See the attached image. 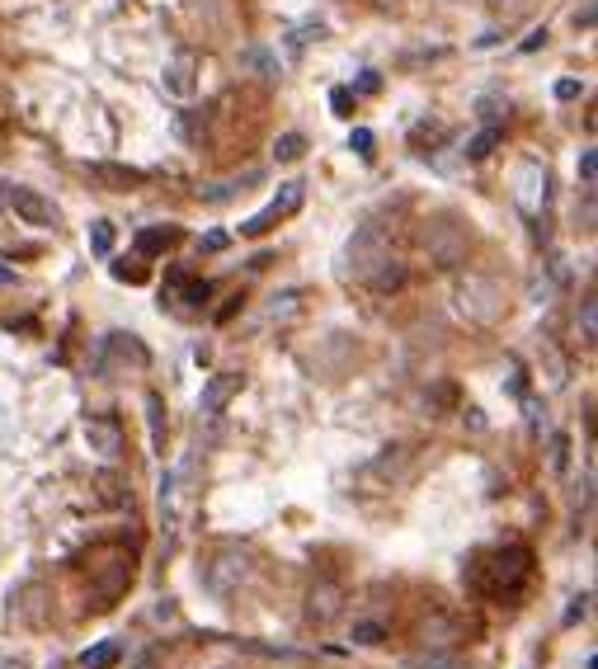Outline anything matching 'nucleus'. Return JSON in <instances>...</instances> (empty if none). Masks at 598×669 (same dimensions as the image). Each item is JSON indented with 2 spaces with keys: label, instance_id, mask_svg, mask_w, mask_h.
I'll list each match as a JSON object with an SVG mask.
<instances>
[{
  "label": "nucleus",
  "instance_id": "29",
  "mask_svg": "<svg viewBox=\"0 0 598 669\" xmlns=\"http://www.w3.org/2000/svg\"><path fill=\"white\" fill-rule=\"evenodd\" d=\"M348 152H354V156H363V161H373V152H377V137H373L368 128H354V132H348Z\"/></svg>",
  "mask_w": 598,
  "mask_h": 669
},
{
  "label": "nucleus",
  "instance_id": "8",
  "mask_svg": "<svg viewBox=\"0 0 598 669\" xmlns=\"http://www.w3.org/2000/svg\"><path fill=\"white\" fill-rule=\"evenodd\" d=\"M86 448L99 458H119L123 453V429L109 420V415H94V420H86Z\"/></svg>",
  "mask_w": 598,
  "mask_h": 669
},
{
  "label": "nucleus",
  "instance_id": "24",
  "mask_svg": "<svg viewBox=\"0 0 598 669\" xmlns=\"http://www.w3.org/2000/svg\"><path fill=\"white\" fill-rule=\"evenodd\" d=\"M302 198H307V179H288L283 189H278V198H274L278 217H292L297 208H302Z\"/></svg>",
  "mask_w": 598,
  "mask_h": 669
},
{
  "label": "nucleus",
  "instance_id": "37",
  "mask_svg": "<svg viewBox=\"0 0 598 669\" xmlns=\"http://www.w3.org/2000/svg\"><path fill=\"white\" fill-rule=\"evenodd\" d=\"M589 613V594H575V604L566 608V627H575L579 623V617H585Z\"/></svg>",
  "mask_w": 598,
  "mask_h": 669
},
{
  "label": "nucleus",
  "instance_id": "42",
  "mask_svg": "<svg viewBox=\"0 0 598 669\" xmlns=\"http://www.w3.org/2000/svg\"><path fill=\"white\" fill-rule=\"evenodd\" d=\"M467 425H471V429H476V434H480V429H486V415H480V410H476V406H467Z\"/></svg>",
  "mask_w": 598,
  "mask_h": 669
},
{
  "label": "nucleus",
  "instance_id": "32",
  "mask_svg": "<svg viewBox=\"0 0 598 669\" xmlns=\"http://www.w3.org/2000/svg\"><path fill=\"white\" fill-rule=\"evenodd\" d=\"M594 179H598V152H594V146H585V152H579V184L594 189Z\"/></svg>",
  "mask_w": 598,
  "mask_h": 669
},
{
  "label": "nucleus",
  "instance_id": "19",
  "mask_svg": "<svg viewBox=\"0 0 598 669\" xmlns=\"http://www.w3.org/2000/svg\"><path fill=\"white\" fill-rule=\"evenodd\" d=\"M109 349H113V354H119L123 363L132 359V368H146V363H152L146 344H142V340H132V334H109Z\"/></svg>",
  "mask_w": 598,
  "mask_h": 669
},
{
  "label": "nucleus",
  "instance_id": "22",
  "mask_svg": "<svg viewBox=\"0 0 598 669\" xmlns=\"http://www.w3.org/2000/svg\"><path fill=\"white\" fill-rule=\"evenodd\" d=\"M278 222H283V217H278V208L269 203V208H259L255 217H245V222H241V236H250V241H255V236H269Z\"/></svg>",
  "mask_w": 598,
  "mask_h": 669
},
{
  "label": "nucleus",
  "instance_id": "3",
  "mask_svg": "<svg viewBox=\"0 0 598 669\" xmlns=\"http://www.w3.org/2000/svg\"><path fill=\"white\" fill-rule=\"evenodd\" d=\"M387 255H391L387 227H381V222H363V227L354 231V236H348V245H344V264H340V274H344V278L368 283V274H373Z\"/></svg>",
  "mask_w": 598,
  "mask_h": 669
},
{
  "label": "nucleus",
  "instance_id": "15",
  "mask_svg": "<svg viewBox=\"0 0 598 669\" xmlns=\"http://www.w3.org/2000/svg\"><path fill=\"white\" fill-rule=\"evenodd\" d=\"M175 241H179L175 227H146L142 236H137V255H165Z\"/></svg>",
  "mask_w": 598,
  "mask_h": 669
},
{
  "label": "nucleus",
  "instance_id": "2",
  "mask_svg": "<svg viewBox=\"0 0 598 669\" xmlns=\"http://www.w3.org/2000/svg\"><path fill=\"white\" fill-rule=\"evenodd\" d=\"M453 307L467 316L471 326H495L504 316V297L500 288H495V278L486 274H462L453 283Z\"/></svg>",
  "mask_w": 598,
  "mask_h": 669
},
{
  "label": "nucleus",
  "instance_id": "27",
  "mask_svg": "<svg viewBox=\"0 0 598 669\" xmlns=\"http://www.w3.org/2000/svg\"><path fill=\"white\" fill-rule=\"evenodd\" d=\"M297 307H302V293H278L269 307H264V321H288V316H297Z\"/></svg>",
  "mask_w": 598,
  "mask_h": 669
},
{
  "label": "nucleus",
  "instance_id": "18",
  "mask_svg": "<svg viewBox=\"0 0 598 669\" xmlns=\"http://www.w3.org/2000/svg\"><path fill=\"white\" fill-rule=\"evenodd\" d=\"M113 245H119V227L109 222V217H99V222H90V250L99 260H109L113 255Z\"/></svg>",
  "mask_w": 598,
  "mask_h": 669
},
{
  "label": "nucleus",
  "instance_id": "10",
  "mask_svg": "<svg viewBox=\"0 0 598 669\" xmlns=\"http://www.w3.org/2000/svg\"><path fill=\"white\" fill-rule=\"evenodd\" d=\"M250 575V557H241V551H222L217 561H212V584L226 594V590H236V584Z\"/></svg>",
  "mask_w": 598,
  "mask_h": 669
},
{
  "label": "nucleus",
  "instance_id": "35",
  "mask_svg": "<svg viewBox=\"0 0 598 669\" xmlns=\"http://www.w3.org/2000/svg\"><path fill=\"white\" fill-rule=\"evenodd\" d=\"M226 231H208V236H198V250H203V255H217V250H226Z\"/></svg>",
  "mask_w": 598,
  "mask_h": 669
},
{
  "label": "nucleus",
  "instance_id": "28",
  "mask_svg": "<svg viewBox=\"0 0 598 669\" xmlns=\"http://www.w3.org/2000/svg\"><path fill=\"white\" fill-rule=\"evenodd\" d=\"M546 448H552V472H566L570 467V434H552Z\"/></svg>",
  "mask_w": 598,
  "mask_h": 669
},
{
  "label": "nucleus",
  "instance_id": "6",
  "mask_svg": "<svg viewBox=\"0 0 598 669\" xmlns=\"http://www.w3.org/2000/svg\"><path fill=\"white\" fill-rule=\"evenodd\" d=\"M424 250H429V260L438 264V269H457L462 260H467V236H462L457 227H438L434 236H424Z\"/></svg>",
  "mask_w": 598,
  "mask_h": 669
},
{
  "label": "nucleus",
  "instance_id": "4",
  "mask_svg": "<svg viewBox=\"0 0 598 669\" xmlns=\"http://www.w3.org/2000/svg\"><path fill=\"white\" fill-rule=\"evenodd\" d=\"M509 194H513V203H519L528 217H542V208H546V165L542 161H519L513 165Z\"/></svg>",
  "mask_w": 598,
  "mask_h": 669
},
{
  "label": "nucleus",
  "instance_id": "14",
  "mask_svg": "<svg viewBox=\"0 0 598 669\" xmlns=\"http://www.w3.org/2000/svg\"><path fill=\"white\" fill-rule=\"evenodd\" d=\"M90 175H94V179H104L109 189H137V184L146 179L142 170H132V165H109V161L90 165Z\"/></svg>",
  "mask_w": 598,
  "mask_h": 669
},
{
  "label": "nucleus",
  "instance_id": "11",
  "mask_svg": "<svg viewBox=\"0 0 598 669\" xmlns=\"http://www.w3.org/2000/svg\"><path fill=\"white\" fill-rule=\"evenodd\" d=\"M160 86H165V95L189 99V95H193V86H198V76H193V57H175V62L160 71Z\"/></svg>",
  "mask_w": 598,
  "mask_h": 669
},
{
  "label": "nucleus",
  "instance_id": "1",
  "mask_svg": "<svg viewBox=\"0 0 598 669\" xmlns=\"http://www.w3.org/2000/svg\"><path fill=\"white\" fill-rule=\"evenodd\" d=\"M528 575H533V551L528 547H500L490 561L486 557L471 561V580L480 590H490L495 599H513L528 584Z\"/></svg>",
  "mask_w": 598,
  "mask_h": 669
},
{
  "label": "nucleus",
  "instance_id": "33",
  "mask_svg": "<svg viewBox=\"0 0 598 669\" xmlns=\"http://www.w3.org/2000/svg\"><path fill=\"white\" fill-rule=\"evenodd\" d=\"M381 637H387V627L381 623H358L354 627V646H377Z\"/></svg>",
  "mask_w": 598,
  "mask_h": 669
},
{
  "label": "nucleus",
  "instance_id": "23",
  "mask_svg": "<svg viewBox=\"0 0 598 669\" xmlns=\"http://www.w3.org/2000/svg\"><path fill=\"white\" fill-rule=\"evenodd\" d=\"M307 156V137L302 132H283V137L274 142V161L278 165H292V161H302Z\"/></svg>",
  "mask_w": 598,
  "mask_h": 669
},
{
  "label": "nucleus",
  "instance_id": "30",
  "mask_svg": "<svg viewBox=\"0 0 598 669\" xmlns=\"http://www.w3.org/2000/svg\"><path fill=\"white\" fill-rule=\"evenodd\" d=\"M570 373H566V359L556 354V349H546V387H566Z\"/></svg>",
  "mask_w": 598,
  "mask_h": 669
},
{
  "label": "nucleus",
  "instance_id": "21",
  "mask_svg": "<svg viewBox=\"0 0 598 669\" xmlns=\"http://www.w3.org/2000/svg\"><path fill=\"white\" fill-rule=\"evenodd\" d=\"M500 137H504L500 128H480L476 137H471L467 146H462V156H467V161H486V156L495 152V146H500Z\"/></svg>",
  "mask_w": 598,
  "mask_h": 669
},
{
  "label": "nucleus",
  "instance_id": "41",
  "mask_svg": "<svg viewBox=\"0 0 598 669\" xmlns=\"http://www.w3.org/2000/svg\"><path fill=\"white\" fill-rule=\"evenodd\" d=\"M575 29H594V0H585V5L575 10Z\"/></svg>",
  "mask_w": 598,
  "mask_h": 669
},
{
  "label": "nucleus",
  "instance_id": "17",
  "mask_svg": "<svg viewBox=\"0 0 598 669\" xmlns=\"http://www.w3.org/2000/svg\"><path fill=\"white\" fill-rule=\"evenodd\" d=\"M146 429H152V448L165 453V401H160V392H146Z\"/></svg>",
  "mask_w": 598,
  "mask_h": 669
},
{
  "label": "nucleus",
  "instance_id": "16",
  "mask_svg": "<svg viewBox=\"0 0 598 669\" xmlns=\"http://www.w3.org/2000/svg\"><path fill=\"white\" fill-rule=\"evenodd\" d=\"M255 179H259V170H250L245 179H222V184H212V189L203 184V189H198V198H203V203H226V198H236L241 189H250Z\"/></svg>",
  "mask_w": 598,
  "mask_h": 669
},
{
  "label": "nucleus",
  "instance_id": "25",
  "mask_svg": "<svg viewBox=\"0 0 598 669\" xmlns=\"http://www.w3.org/2000/svg\"><path fill=\"white\" fill-rule=\"evenodd\" d=\"M119 656H123V650L113 646V641H99V646H90L86 656H80V669H113V665H119Z\"/></svg>",
  "mask_w": 598,
  "mask_h": 669
},
{
  "label": "nucleus",
  "instance_id": "31",
  "mask_svg": "<svg viewBox=\"0 0 598 669\" xmlns=\"http://www.w3.org/2000/svg\"><path fill=\"white\" fill-rule=\"evenodd\" d=\"M354 104H358V99H354V90H348V86H335V90H330V113L348 119V113H354Z\"/></svg>",
  "mask_w": 598,
  "mask_h": 669
},
{
  "label": "nucleus",
  "instance_id": "39",
  "mask_svg": "<svg viewBox=\"0 0 598 669\" xmlns=\"http://www.w3.org/2000/svg\"><path fill=\"white\" fill-rule=\"evenodd\" d=\"M377 90H381V76H377V71H368V76H363L358 86H354V99H358V95H377Z\"/></svg>",
  "mask_w": 598,
  "mask_h": 669
},
{
  "label": "nucleus",
  "instance_id": "9",
  "mask_svg": "<svg viewBox=\"0 0 598 669\" xmlns=\"http://www.w3.org/2000/svg\"><path fill=\"white\" fill-rule=\"evenodd\" d=\"M241 387H245V373H217V377H212L208 387H203V401H198V410H203V415H222L226 401L236 396Z\"/></svg>",
  "mask_w": 598,
  "mask_h": 669
},
{
  "label": "nucleus",
  "instance_id": "36",
  "mask_svg": "<svg viewBox=\"0 0 598 669\" xmlns=\"http://www.w3.org/2000/svg\"><path fill=\"white\" fill-rule=\"evenodd\" d=\"M113 278H127V283H142V264H123V260H113Z\"/></svg>",
  "mask_w": 598,
  "mask_h": 669
},
{
  "label": "nucleus",
  "instance_id": "34",
  "mask_svg": "<svg viewBox=\"0 0 598 669\" xmlns=\"http://www.w3.org/2000/svg\"><path fill=\"white\" fill-rule=\"evenodd\" d=\"M552 95L561 99V104H575V99L585 95V86H579V80H570V76H566V80H556V90H552Z\"/></svg>",
  "mask_w": 598,
  "mask_h": 669
},
{
  "label": "nucleus",
  "instance_id": "20",
  "mask_svg": "<svg viewBox=\"0 0 598 669\" xmlns=\"http://www.w3.org/2000/svg\"><path fill=\"white\" fill-rule=\"evenodd\" d=\"M575 330H579V344L594 349V340H598V302H594V293H585V302H579V321H575Z\"/></svg>",
  "mask_w": 598,
  "mask_h": 669
},
{
  "label": "nucleus",
  "instance_id": "26",
  "mask_svg": "<svg viewBox=\"0 0 598 669\" xmlns=\"http://www.w3.org/2000/svg\"><path fill=\"white\" fill-rule=\"evenodd\" d=\"M405 462H410V448H396V453H381V458H377L363 476H368V481H373V476H396Z\"/></svg>",
  "mask_w": 598,
  "mask_h": 669
},
{
  "label": "nucleus",
  "instance_id": "38",
  "mask_svg": "<svg viewBox=\"0 0 598 669\" xmlns=\"http://www.w3.org/2000/svg\"><path fill=\"white\" fill-rule=\"evenodd\" d=\"M537 47H546V29H528V38L519 43V53H537Z\"/></svg>",
  "mask_w": 598,
  "mask_h": 669
},
{
  "label": "nucleus",
  "instance_id": "40",
  "mask_svg": "<svg viewBox=\"0 0 598 669\" xmlns=\"http://www.w3.org/2000/svg\"><path fill=\"white\" fill-rule=\"evenodd\" d=\"M414 669H457L453 656H429V660H414Z\"/></svg>",
  "mask_w": 598,
  "mask_h": 669
},
{
  "label": "nucleus",
  "instance_id": "5",
  "mask_svg": "<svg viewBox=\"0 0 598 669\" xmlns=\"http://www.w3.org/2000/svg\"><path fill=\"white\" fill-rule=\"evenodd\" d=\"M5 203H10V212L20 217V222H29V227H61V208H57L47 194H38V189H10Z\"/></svg>",
  "mask_w": 598,
  "mask_h": 669
},
{
  "label": "nucleus",
  "instance_id": "12",
  "mask_svg": "<svg viewBox=\"0 0 598 669\" xmlns=\"http://www.w3.org/2000/svg\"><path fill=\"white\" fill-rule=\"evenodd\" d=\"M241 66H245V71H250L255 80H264V86H274V80L283 76V71H278V57L269 53V47H245V53H241Z\"/></svg>",
  "mask_w": 598,
  "mask_h": 669
},
{
  "label": "nucleus",
  "instance_id": "43",
  "mask_svg": "<svg viewBox=\"0 0 598 669\" xmlns=\"http://www.w3.org/2000/svg\"><path fill=\"white\" fill-rule=\"evenodd\" d=\"M0 283H14V269H10V264H0Z\"/></svg>",
  "mask_w": 598,
  "mask_h": 669
},
{
  "label": "nucleus",
  "instance_id": "7",
  "mask_svg": "<svg viewBox=\"0 0 598 669\" xmlns=\"http://www.w3.org/2000/svg\"><path fill=\"white\" fill-rule=\"evenodd\" d=\"M340 613H344V590L335 580H315L311 594H307V617L325 627V623H335Z\"/></svg>",
  "mask_w": 598,
  "mask_h": 669
},
{
  "label": "nucleus",
  "instance_id": "13",
  "mask_svg": "<svg viewBox=\"0 0 598 669\" xmlns=\"http://www.w3.org/2000/svg\"><path fill=\"white\" fill-rule=\"evenodd\" d=\"M401 283H405V264L396 260V255H387V260H381L377 269L368 274V288H373V293H381V297H387V293H396Z\"/></svg>",
  "mask_w": 598,
  "mask_h": 669
}]
</instances>
